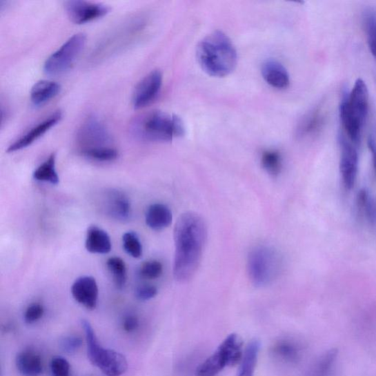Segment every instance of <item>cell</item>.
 Returning <instances> with one entry per match:
<instances>
[{"label": "cell", "mask_w": 376, "mask_h": 376, "mask_svg": "<svg viewBox=\"0 0 376 376\" xmlns=\"http://www.w3.org/2000/svg\"><path fill=\"white\" fill-rule=\"evenodd\" d=\"M348 104L353 116L363 125L366 122L369 108L368 86L362 79H357L348 95Z\"/></svg>", "instance_id": "15"}, {"label": "cell", "mask_w": 376, "mask_h": 376, "mask_svg": "<svg viewBox=\"0 0 376 376\" xmlns=\"http://www.w3.org/2000/svg\"><path fill=\"white\" fill-rule=\"evenodd\" d=\"M83 340L77 336H68L64 337L61 341V348L68 354H72V353L77 351L81 348Z\"/></svg>", "instance_id": "36"}, {"label": "cell", "mask_w": 376, "mask_h": 376, "mask_svg": "<svg viewBox=\"0 0 376 376\" xmlns=\"http://www.w3.org/2000/svg\"><path fill=\"white\" fill-rule=\"evenodd\" d=\"M32 177L37 181L58 185L60 179L56 170V154L52 153L42 164L34 170Z\"/></svg>", "instance_id": "24"}, {"label": "cell", "mask_w": 376, "mask_h": 376, "mask_svg": "<svg viewBox=\"0 0 376 376\" xmlns=\"http://www.w3.org/2000/svg\"><path fill=\"white\" fill-rule=\"evenodd\" d=\"M163 271V265L159 261H147L140 268V275L146 279H156L161 277Z\"/></svg>", "instance_id": "32"}, {"label": "cell", "mask_w": 376, "mask_h": 376, "mask_svg": "<svg viewBox=\"0 0 376 376\" xmlns=\"http://www.w3.org/2000/svg\"><path fill=\"white\" fill-rule=\"evenodd\" d=\"M61 90L59 83L42 79L38 81L31 88L30 99L33 106L39 107L48 103L51 99L58 96Z\"/></svg>", "instance_id": "22"}, {"label": "cell", "mask_w": 376, "mask_h": 376, "mask_svg": "<svg viewBox=\"0 0 376 376\" xmlns=\"http://www.w3.org/2000/svg\"><path fill=\"white\" fill-rule=\"evenodd\" d=\"M243 342L236 334L228 336L213 355L198 368L197 376H217L225 368L242 361Z\"/></svg>", "instance_id": "6"}, {"label": "cell", "mask_w": 376, "mask_h": 376, "mask_svg": "<svg viewBox=\"0 0 376 376\" xmlns=\"http://www.w3.org/2000/svg\"><path fill=\"white\" fill-rule=\"evenodd\" d=\"M86 248L88 253L107 255L112 249L110 237L97 226H89L86 239Z\"/></svg>", "instance_id": "17"}, {"label": "cell", "mask_w": 376, "mask_h": 376, "mask_svg": "<svg viewBox=\"0 0 376 376\" xmlns=\"http://www.w3.org/2000/svg\"><path fill=\"white\" fill-rule=\"evenodd\" d=\"M325 123L323 110L316 108L310 112L300 121L296 132L301 139L308 138L321 131Z\"/></svg>", "instance_id": "23"}, {"label": "cell", "mask_w": 376, "mask_h": 376, "mask_svg": "<svg viewBox=\"0 0 376 376\" xmlns=\"http://www.w3.org/2000/svg\"><path fill=\"white\" fill-rule=\"evenodd\" d=\"M16 366L23 376H39L43 369L41 355L32 348L19 353L16 359Z\"/></svg>", "instance_id": "18"}, {"label": "cell", "mask_w": 376, "mask_h": 376, "mask_svg": "<svg viewBox=\"0 0 376 376\" xmlns=\"http://www.w3.org/2000/svg\"><path fill=\"white\" fill-rule=\"evenodd\" d=\"M339 170L342 180L347 190L355 187L359 168V156L356 148L343 135H339Z\"/></svg>", "instance_id": "11"}, {"label": "cell", "mask_w": 376, "mask_h": 376, "mask_svg": "<svg viewBox=\"0 0 376 376\" xmlns=\"http://www.w3.org/2000/svg\"><path fill=\"white\" fill-rule=\"evenodd\" d=\"M146 224L155 231H161L172 224V211L164 204H154L147 209L145 216Z\"/></svg>", "instance_id": "20"}, {"label": "cell", "mask_w": 376, "mask_h": 376, "mask_svg": "<svg viewBox=\"0 0 376 376\" xmlns=\"http://www.w3.org/2000/svg\"><path fill=\"white\" fill-rule=\"evenodd\" d=\"M163 85V74L155 70L145 76L137 84L132 95V105L135 109L144 108L157 99Z\"/></svg>", "instance_id": "9"}, {"label": "cell", "mask_w": 376, "mask_h": 376, "mask_svg": "<svg viewBox=\"0 0 376 376\" xmlns=\"http://www.w3.org/2000/svg\"><path fill=\"white\" fill-rule=\"evenodd\" d=\"M123 247L125 252L133 258H140L143 255V247L140 238L134 232H128L123 235Z\"/></svg>", "instance_id": "30"}, {"label": "cell", "mask_w": 376, "mask_h": 376, "mask_svg": "<svg viewBox=\"0 0 376 376\" xmlns=\"http://www.w3.org/2000/svg\"><path fill=\"white\" fill-rule=\"evenodd\" d=\"M102 209L112 219L125 222L130 219L131 204L125 193L116 189L107 190L102 200Z\"/></svg>", "instance_id": "12"}, {"label": "cell", "mask_w": 376, "mask_h": 376, "mask_svg": "<svg viewBox=\"0 0 376 376\" xmlns=\"http://www.w3.org/2000/svg\"><path fill=\"white\" fill-rule=\"evenodd\" d=\"M44 313L43 306L39 303L30 304L25 313V321L31 324L40 320Z\"/></svg>", "instance_id": "35"}, {"label": "cell", "mask_w": 376, "mask_h": 376, "mask_svg": "<svg viewBox=\"0 0 376 376\" xmlns=\"http://www.w3.org/2000/svg\"><path fill=\"white\" fill-rule=\"evenodd\" d=\"M62 117L63 114L61 110L55 112L47 119L35 125L25 135L21 136L13 144H11L8 147L6 152L8 153H13L26 149V148L39 139L41 136L55 127L56 124H58L62 119Z\"/></svg>", "instance_id": "13"}, {"label": "cell", "mask_w": 376, "mask_h": 376, "mask_svg": "<svg viewBox=\"0 0 376 376\" xmlns=\"http://www.w3.org/2000/svg\"><path fill=\"white\" fill-rule=\"evenodd\" d=\"M366 28L369 48L376 60V13L370 10L366 16Z\"/></svg>", "instance_id": "31"}, {"label": "cell", "mask_w": 376, "mask_h": 376, "mask_svg": "<svg viewBox=\"0 0 376 376\" xmlns=\"http://www.w3.org/2000/svg\"><path fill=\"white\" fill-rule=\"evenodd\" d=\"M261 73L265 81L273 88L286 89L290 85V75L286 68L277 61L268 60L264 62L261 66Z\"/></svg>", "instance_id": "16"}, {"label": "cell", "mask_w": 376, "mask_h": 376, "mask_svg": "<svg viewBox=\"0 0 376 376\" xmlns=\"http://www.w3.org/2000/svg\"><path fill=\"white\" fill-rule=\"evenodd\" d=\"M261 166L266 172L273 177L278 176L282 169V157L276 150H267L261 154Z\"/></svg>", "instance_id": "28"}, {"label": "cell", "mask_w": 376, "mask_h": 376, "mask_svg": "<svg viewBox=\"0 0 376 376\" xmlns=\"http://www.w3.org/2000/svg\"><path fill=\"white\" fill-rule=\"evenodd\" d=\"M259 348L260 344L258 340L250 342L245 350L240 371L237 376H254Z\"/></svg>", "instance_id": "26"}, {"label": "cell", "mask_w": 376, "mask_h": 376, "mask_svg": "<svg viewBox=\"0 0 376 376\" xmlns=\"http://www.w3.org/2000/svg\"><path fill=\"white\" fill-rule=\"evenodd\" d=\"M76 142L82 155L113 146L111 135L106 125L99 118H87L77 130Z\"/></svg>", "instance_id": "7"}, {"label": "cell", "mask_w": 376, "mask_h": 376, "mask_svg": "<svg viewBox=\"0 0 376 376\" xmlns=\"http://www.w3.org/2000/svg\"><path fill=\"white\" fill-rule=\"evenodd\" d=\"M280 258L277 250L259 246L250 250L248 257V277L257 288L266 287L275 279L280 269Z\"/></svg>", "instance_id": "5"}, {"label": "cell", "mask_w": 376, "mask_h": 376, "mask_svg": "<svg viewBox=\"0 0 376 376\" xmlns=\"http://www.w3.org/2000/svg\"><path fill=\"white\" fill-rule=\"evenodd\" d=\"M130 130L136 139L147 142H170L186 133L184 121L161 110H152L135 117Z\"/></svg>", "instance_id": "3"}, {"label": "cell", "mask_w": 376, "mask_h": 376, "mask_svg": "<svg viewBox=\"0 0 376 376\" xmlns=\"http://www.w3.org/2000/svg\"><path fill=\"white\" fill-rule=\"evenodd\" d=\"M85 157L97 162H112L116 161L119 157V152L115 147L108 149L90 152L83 155Z\"/></svg>", "instance_id": "33"}, {"label": "cell", "mask_w": 376, "mask_h": 376, "mask_svg": "<svg viewBox=\"0 0 376 376\" xmlns=\"http://www.w3.org/2000/svg\"><path fill=\"white\" fill-rule=\"evenodd\" d=\"M51 372L53 376H70V364L61 356L52 358L50 364Z\"/></svg>", "instance_id": "34"}, {"label": "cell", "mask_w": 376, "mask_h": 376, "mask_svg": "<svg viewBox=\"0 0 376 376\" xmlns=\"http://www.w3.org/2000/svg\"><path fill=\"white\" fill-rule=\"evenodd\" d=\"M357 201L359 207L366 214L368 221L372 224H376V199L367 190L362 189L358 193Z\"/></svg>", "instance_id": "29"}, {"label": "cell", "mask_w": 376, "mask_h": 376, "mask_svg": "<svg viewBox=\"0 0 376 376\" xmlns=\"http://www.w3.org/2000/svg\"><path fill=\"white\" fill-rule=\"evenodd\" d=\"M108 269L112 275L114 284L119 290H122L127 283V266L124 261L118 257H112L107 261Z\"/></svg>", "instance_id": "27"}, {"label": "cell", "mask_w": 376, "mask_h": 376, "mask_svg": "<svg viewBox=\"0 0 376 376\" xmlns=\"http://www.w3.org/2000/svg\"><path fill=\"white\" fill-rule=\"evenodd\" d=\"M174 239L173 275L178 282H188L195 277L201 264L208 239L207 224L196 212L181 214L175 226Z\"/></svg>", "instance_id": "1"}, {"label": "cell", "mask_w": 376, "mask_h": 376, "mask_svg": "<svg viewBox=\"0 0 376 376\" xmlns=\"http://www.w3.org/2000/svg\"><path fill=\"white\" fill-rule=\"evenodd\" d=\"M66 14L77 25H83L107 15L110 8L105 4L71 0L64 4Z\"/></svg>", "instance_id": "10"}, {"label": "cell", "mask_w": 376, "mask_h": 376, "mask_svg": "<svg viewBox=\"0 0 376 376\" xmlns=\"http://www.w3.org/2000/svg\"><path fill=\"white\" fill-rule=\"evenodd\" d=\"M86 343L88 357L94 366L107 376H121L128 368L127 359L121 353L104 348L99 344L95 330L86 320H82Z\"/></svg>", "instance_id": "4"}, {"label": "cell", "mask_w": 376, "mask_h": 376, "mask_svg": "<svg viewBox=\"0 0 376 376\" xmlns=\"http://www.w3.org/2000/svg\"><path fill=\"white\" fill-rule=\"evenodd\" d=\"M348 95L345 92L339 106V118L343 126L352 142L357 144L360 141L363 124L350 112L348 104Z\"/></svg>", "instance_id": "21"}, {"label": "cell", "mask_w": 376, "mask_h": 376, "mask_svg": "<svg viewBox=\"0 0 376 376\" xmlns=\"http://www.w3.org/2000/svg\"><path fill=\"white\" fill-rule=\"evenodd\" d=\"M157 295V288L153 286H150V284H145V286L137 288L135 290L136 298L143 301L152 299Z\"/></svg>", "instance_id": "37"}, {"label": "cell", "mask_w": 376, "mask_h": 376, "mask_svg": "<svg viewBox=\"0 0 376 376\" xmlns=\"http://www.w3.org/2000/svg\"><path fill=\"white\" fill-rule=\"evenodd\" d=\"M197 59L201 70L213 77L230 75L237 64L233 43L219 30L212 32L199 43Z\"/></svg>", "instance_id": "2"}, {"label": "cell", "mask_w": 376, "mask_h": 376, "mask_svg": "<svg viewBox=\"0 0 376 376\" xmlns=\"http://www.w3.org/2000/svg\"><path fill=\"white\" fill-rule=\"evenodd\" d=\"M338 356L337 349L328 350L314 363L308 376H330L335 368Z\"/></svg>", "instance_id": "25"}, {"label": "cell", "mask_w": 376, "mask_h": 376, "mask_svg": "<svg viewBox=\"0 0 376 376\" xmlns=\"http://www.w3.org/2000/svg\"><path fill=\"white\" fill-rule=\"evenodd\" d=\"M368 146L372 154L373 167L376 173V140L373 136H370L368 140Z\"/></svg>", "instance_id": "39"}, {"label": "cell", "mask_w": 376, "mask_h": 376, "mask_svg": "<svg viewBox=\"0 0 376 376\" xmlns=\"http://www.w3.org/2000/svg\"><path fill=\"white\" fill-rule=\"evenodd\" d=\"M122 327L126 333H132L135 332L139 327V318L133 315H127L123 318Z\"/></svg>", "instance_id": "38"}, {"label": "cell", "mask_w": 376, "mask_h": 376, "mask_svg": "<svg viewBox=\"0 0 376 376\" xmlns=\"http://www.w3.org/2000/svg\"><path fill=\"white\" fill-rule=\"evenodd\" d=\"M273 357L286 364L297 363L302 355L301 346L290 338L281 339L273 345L271 350Z\"/></svg>", "instance_id": "19"}, {"label": "cell", "mask_w": 376, "mask_h": 376, "mask_svg": "<svg viewBox=\"0 0 376 376\" xmlns=\"http://www.w3.org/2000/svg\"><path fill=\"white\" fill-rule=\"evenodd\" d=\"M86 43L85 33L75 34L45 61L44 72L48 75H59L70 70L83 50Z\"/></svg>", "instance_id": "8"}, {"label": "cell", "mask_w": 376, "mask_h": 376, "mask_svg": "<svg viewBox=\"0 0 376 376\" xmlns=\"http://www.w3.org/2000/svg\"><path fill=\"white\" fill-rule=\"evenodd\" d=\"M71 293L74 299L86 309H96L99 298V288L96 279L92 277L83 276L73 283Z\"/></svg>", "instance_id": "14"}]
</instances>
